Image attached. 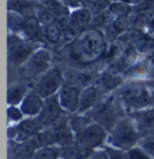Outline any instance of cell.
<instances>
[{
  "label": "cell",
  "instance_id": "ee69618b",
  "mask_svg": "<svg viewBox=\"0 0 154 159\" xmlns=\"http://www.w3.org/2000/svg\"><path fill=\"white\" fill-rule=\"evenodd\" d=\"M118 1H122V2H125V4H128V5H134V6H136V5H138L142 0H118Z\"/></svg>",
  "mask_w": 154,
  "mask_h": 159
},
{
  "label": "cell",
  "instance_id": "484cf974",
  "mask_svg": "<svg viewBox=\"0 0 154 159\" xmlns=\"http://www.w3.org/2000/svg\"><path fill=\"white\" fill-rule=\"evenodd\" d=\"M134 48L140 54H144L147 57L154 56V38L144 34L141 39L135 43Z\"/></svg>",
  "mask_w": 154,
  "mask_h": 159
},
{
  "label": "cell",
  "instance_id": "74e56055",
  "mask_svg": "<svg viewBox=\"0 0 154 159\" xmlns=\"http://www.w3.org/2000/svg\"><path fill=\"white\" fill-rule=\"evenodd\" d=\"M106 151L108 153V157L110 159H129L128 156V151H122V149H117L113 148L111 146H105Z\"/></svg>",
  "mask_w": 154,
  "mask_h": 159
},
{
  "label": "cell",
  "instance_id": "d6986e66",
  "mask_svg": "<svg viewBox=\"0 0 154 159\" xmlns=\"http://www.w3.org/2000/svg\"><path fill=\"white\" fill-rule=\"evenodd\" d=\"M58 151L60 159H88L93 153V149L87 148L77 142L64 147H58Z\"/></svg>",
  "mask_w": 154,
  "mask_h": 159
},
{
  "label": "cell",
  "instance_id": "4fadbf2b",
  "mask_svg": "<svg viewBox=\"0 0 154 159\" xmlns=\"http://www.w3.org/2000/svg\"><path fill=\"white\" fill-rule=\"evenodd\" d=\"M51 128L53 129V133H54L57 147H64V146L76 143V134L74 133V130L69 123V115H65Z\"/></svg>",
  "mask_w": 154,
  "mask_h": 159
},
{
  "label": "cell",
  "instance_id": "ab89813d",
  "mask_svg": "<svg viewBox=\"0 0 154 159\" xmlns=\"http://www.w3.org/2000/svg\"><path fill=\"white\" fill-rule=\"evenodd\" d=\"M88 159H110V157H108V153H107L106 148L104 147V148L93 151V153L89 156Z\"/></svg>",
  "mask_w": 154,
  "mask_h": 159
},
{
  "label": "cell",
  "instance_id": "52a82bcc",
  "mask_svg": "<svg viewBox=\"0 0 154 159\" xmlns=\"http://www.w3.org/2000/svg\"><path fill=\"white\" fill-rule=\"evenodd\" d=\"M64 84L63 70L59 68H51L46 74L40 76L31 89H34L42 99L57 95Z\"/></svg>",
  "mask_w": 154,
  "mask_h": 159
},
{
  "label": "cell",
  "instance_id": "f546056e",
  "mask_svg": "<svg viewBox=\"0 0 154 159\" xmlns=\"http://www.w3.org/2000/svg\"><path fill=\"white\" fill-rule=\"evenodd\" d=\"M135 15H143V16H152L154 15V0H142L138 5L133 7Z\"/></svg>",
  "mask_w": 154,
  "mask_h": 159
},
{
  "label": "cell",
  "instance_id": "8fae6325",
  "mask_svg": "<svg viewBox=\"0 0 154 159\" xmlns=\"http://www.w3.org/2000/svg\"><path fill=\"white\" fill-rule=\"evenodd\" d=\"M65 115L66 113L61 109V105L59 102V98L57 94V95H53V97L45 99L42 110L38 113V118L40 123L43 125V128H48V127H52L53 124H56L58 120L63 118Z\"/></svg>",
  "mask_w": 154,
  "mask_h": 159
},
{
  "label": "cell",
  "instance_id": "d590c367",
  "mask_svg": "<svg viewBox=\"0 0 154 159\" xmlns=\"http://www.w3.org/2000/svg\"><path fill=\"white\" fill-rule=\"evenodd\" d=\"M36 17H38L41 27H49V25L56 24V15L49 10L41 11Z\"/></svg>",
  "mask_w": 154,
  "mask_h": 159
},
{
  "label": "cell",
  "instance_id": "f1b7e54d",
  "mask_svg": "<svg viewBox=\"0 0 154 159\" xmlns=\"http://www.w3.org/2000/svg\"><path fill=\"white\" fill-rule=\"evenodd\" d=\"M113 20H115V18L112 17V15H111L108 11H105V12L99 13V15H96V16L93 17V20H92L90 27L104 30Z\"/></svg>",
  "mask_w": 154,
  "mask_h": 159
},
{
  "label": "cell",
  "instance_id": "5b68a950",
  "mask_svg": "<svg viewBox=\"0 0 154 159\" xmlns=\"http://www.w3.org/2000/svg\"><path fill=\"white\" fill-rule=\"evenodd\" d=\"M52 58H53L52 52L48 48L38 47L30 56V58L22 66H19V72L25 79H38L51 69Z\"/></svg>",
  "mask_w": 154,
  "mask_h": 159
},
{
  "label": "cell",
  "instance_id": "30bf717a",
  "mask_svg": "<svg viewBox=\"0 0 154 159\" xmlns=\"http://www.w3.org/2000/svg\"><path fill=\"white\" fill-rule=\"evenodd\" d=\"M82 89L83 88L64 83L63 87L59 90V93H58L59 102L61 105V109L64 110V112L69 116L75 115L78 112L79 104H81Z\"/></svg>",
  "mask_w": 154,
  "mask_h": 159
},
{
  "label": "cell",
  "instance_id": "f35d334b",
  "mask_svg": "<svg viewBox=\"0 0 154 159\" xmlns=\"http://www.w3.org/2000/svg\"><path fill=\"white\" fill-rule=\"evenodd\" d=\"M69 22H70V15L67 12H63V13L56 15V25L63 33L65 31L66 27L69 25Z\"/></svg>",
  "mask_w": 154,
  "mask_h": 159
},
{
  "label": "cell",
  "instance_id": "277c9868",
  "mask_svg": "<svg viewBox=\"0 0 154 159\" xmlns=\"http://www.w3.org/2000/svg\"><path fill=\"white\" fill-rule=\"evenodd\" d=\"M87 115L97 124L102 125L108 133L117 124V122L123 118L126 113L119 98L116 93L107 94L94 109H92Z\"/></svg>",
  "mask_w": 154,
  "mask_h": 159
},
{
  "label": "cell",
  "instance_id": "e575fe53",
  "mask_svg": "<svg viewBox=\"0 0 154 159\" xmlns=\"http://www.w3.org/2000/svg\"><path fill=\"white\" fill-rule=\"evenodd\" d=\"M110 5H111V0H94L93 4L88 9L90 10L93 17H94L96 15L102 13V12L108 10V6Z\"/></svg>",
  "mask_w": 154,
  "mask_h": 159
},
{
  "label": "cell",
  "instance_id": "ffe728a7",
  "mask_svg": "<svg viewBox=\"0 0 154 159\" xmlns=\"http://www.w3.org/2000/svg\"><path fill=\"white\" fill-rule=\"evenodd\" d=\"M29 93L27 84L24 83H12L9 86L7 89V104L9 106H19L25 95Z\"/></svg>",
  "mask_w": 154,
  "mask_h": 159
},
{
  "label": "cell",
  "instance_id": "3957f363",
  "mask_svg": "<svg viewBox=\"0 0 154 159\" xmlns=\"http://www.w3.org/2000/svg\"><path fill=\"white\" fill-rule=\"evenodd\" d=\"M141 138L142 133L138 129L135 119L130 115H125L108 133L107 146L122 151H129L138 145Z\"/></svg>",
  "mask_w": 154,
  "mask_h": 159
},
{
  "label": "cell",
  "instance_id": "7c38bea8",
  "mask_svg": "<svg viewBox=\"0 0 154 159\" xmlns=\"http://www.w3.org/2000/svg\"><path fill=\"white\" fill-rule=\"evenodd\" d=\"M107 94L101 87H99L95 82L84 87L82 89L81 94V104H79V110L77 113H87L92 109H94L96 105L105 98Z\"/></svg>",
  "mask_w": 154,
  "mask_h": 159
},
{
  "label": "cell",
  "instance_id": "ba28073f",
  "mask_svg": "<svg viewBox=\"0 0 154 159\" xmlns=\"http://www.w3.org/2000/svg\"><path fill=\"white\" fill-rule=\"evenodd\" d=\"M108 131L95 122L90 123L87 128L76 134V142L89 149L104 148L107 145Z\"/></svg>",
  "mask_w": 154,
  "mask_h": 159
},
{
  "label": "cell",
  "instance_id": "d6a6232c",
  "mask_svg": "<svg viewBox=\"0 0 154 159\" xmlns=\"http://www.w3.org/2000/svg\"><path fill=\"white\" fill-rule=\"evenodd\" d=\"M144 152L154 159V134H144L140 140L138 145Z\"/></svg>",
  "mask_w": 154,
  "mask_h": 159
},
{
  "label": "cell",
  "instance_id": "8992f818",
  "mask_svg": "<svg viewBox=\"0 0 154 159\" xmlns=\"http://www.w3.org/2000/svg\"><path fill=\"white\" fill-rule=\"evenodd\" d=\"M38 48L36 41L20 39L16 34L9 35V61L15 66H22Z\"/></svg>",
  "mask_w": 154,
  "mask_h": 159
},
{
  "label": "cell",
  "instance_id": "e0dca14e",
  "mask_svg": "<svg viewBox=\"0 0 154 159\" xmlns=\"http://www.w3.org/2000/svg\"><path fill=\"white\" fill-rule=\"evenodd\" d=\"M124 76L123 74H115L111 71H105L99 77H96L95 83L101 87L106 93H113L116 89L118 90L124 84Z\"/></svg>",
  "mask_w": 154,
  "mask_h": 159
},
{
  "label": "cell",
  "instance_id": "2e32d148",
  "mask_svg": "<svg viewBox=\"0 0 154 159\" xmlns=\"http://www.w3.org/2000/svg\"><path fill=\"white\" fill-rule=\"evenodd\" d=\"M45 99H42L34 89H30L25 98L20 102L19 107L25 117H38L43 106Z\"/></svg>",
  "mask_w": 154,
  "mask_h": 159
},
{
  "label": "cell",
  "instance_id": "7bdbcfd3",
  "mask_svg": "<svg viewBox=\"0 0 154 159\" xmlns=\"http://www.w3.org/2000/svg\"><path fill=\"white\" fill-rule=\"evenodd\" d=\"M148 31L149 33H154V15L151 16V18H149V22H148Z\"/></svg>",
  "mask_w": 154,
  "mask_h": 159
},
{
  "label": "cell",
  "instance_id": "603a6c76",
  "mask_svg": "<svg viewBox=\"0 0 154 159\" xmlns=\"http://www.w3.org/2000/svg\"><path fill=\"white\" fill-rule=\"evenodd\" d=\"M71 20H74L76 23H78L83 29H86L88 27H90L92 20H93V15L89 9L87 7H78L75 9L70 13Z\"/></svg>",
  "mask_w": 154,
  "mask_h": 159
},
{
  "label": "cell",
  "instance_id": "83f0119b",
  "mask_svg": "<svg viewBox=\"0 0 154 159\" xmlns=\"http://www.w3.org/2000/svg\"><path fill=\"white\" fill-rule=\"evenodd\" d=\"M108 12L112 15L113 18L118 17H124V16H130V13L133 12V9L130 5L122 2V1H116L111 2V5L108 6Z\"/></svg>",
  "mask_w": 154,
  "mask_h": 159
},
{
  "label": "cell",
  "instance_id": "7dc6e473",
  "mask_svg": "<svg viewBox=\"0 0 154 159\" xmlns=\"http://www.w3.org/2000/svg\"><path fill=\"white\" fill-rule=\"evenodd\" d=\"M59 159H60V158H59Z\"/></svg>",
  "mask_w": 154,
  "mask_h": 159
},
{
  "label": "cell",
  "instance_id": "bcb514c9",
  "mask_svg": "<svg viewBox=\"0 0 154 159\" xmlns=\"http://www.w3.org/2000/svg\"><path fill=\"white\" fill-rule=\"evenodd\" d=\"M147 84H148V86L154 90V79H151L149 81H147Z\"/></svg>",
  "mask_w": 154,
  "mask_h": 159
},
{
  "label": "cell",
  "instance_id": "ac0fdd59",
  "mask_svg": "<svg viewBox=\"0 0 154 159\" xmlns=\"http://www.w3.org/2000/svg\"><path fill=\"white\" fill-rule=\"evenodd\" d=\"M128 115H130L135 119L142 135L154 131V107L135 111V112L128 113Z\"/></svg>",
  "mask_w": 154,
  "mask_h": 159
},
{
  "label": "cell",
  "instance_id": "44dd1931",
  "mask_svg": "<svg viewBox=\"0 0 154 159\" xmlns=\"http://www.w3.org/2000/svg\"><path fill=\"white\" fill-rule=\"evenodd\" d=\"M42 34V27L38 22V17L31 15L25 17V23L23 28V35L29 41H35L36 38H40Z\"/></svg>",
  "mask_w": 154,
  "mask_h": 159
},
{
  "label": "cell",
  "instance_id": "8d00e7d4",
  "mask_svg": "<svg viewBox=\"0 0 154 159\" xmlns=\"http://www.w3.org/2000/svg\"><path fill=\"white\" fill-rule=\"evenodd\" d=\"M129 159H153L151 156H148L140 146H135L128 151Z\"/></svg>",
  "mask_w": 154,
  "mask_h": 159
},
{
  "label": "cell",
  "instance_id": "4dcf8cb0",
  "mask_svg": "<svg viewBox=\"0 0 154 159\" xmlns=\"http://www.w3.org/2000/svg\"><path fill=\"white\" fill-rule=\"evenodd\" d=\"M34 159H59V151L57 146L38 148L35 152Z\"/></svg>",
  "mask_w": 154,
  "mask_h": 159
},
{
  "label": "cell",
  "instance_id": "1f68e13d",
  "mask_svg": "<svg viewBox=\"0 0 154 159\" xmlns=\"http://www.w3.org/2000/svg\"><path fill=\"white\" fill-rule=\"evenodd\" d=\"M9 11H16L25 17V12L31 10V4L28 0H9Z\"/></svg>",
  "mask_w": 154,
  "mask_h": 159
},
{
  "label": "cell",
  "instance_id": "d4e9b609",
  "mask_svg": "<svg viewBox=\"0 0 154 159\" xmlns=\"http://www.w3.org/2000/svg\"><path fill=\"white\" fill-rule=\"evenodd\" d=\"M24 23H25V17L16 11H9L7 12V24H9V29L11 30L12 34H18L23 33L24 28Z\"/></svg>",
  "mask_w": 154,
  "mask_h": 159
},
{
  "label": "cell",
  "instance_id": "6da1fadb",
  "mask_svg": "<svg viewBox=\"0 0 154 159\" xmlns=\"http://www.w3.org/2000/svg\"><path fill=\"white\" fill-rule=\"evenodd\" d=\"M108 41L104 31L88 27L76 39L66 45V54L76 64L90 65L104 58Z\"/></svg>",
  "mask_w": 154,
  "mask_h": 159
},
{
  "label": "cell",
  "instance_id": "7402d4cb",
  "mask_svg": "<svg viewBox=\"0 0 154 159\" xmlns=\"http://www.w3.org/2000/svg\"><path fill=\"white\" fill-rule=\"evenodd\" d=\"M34 146L36 148H43V147H51V146H56V138H54V133L51 127L43 128L40 130L38 134L30 140Z\"/></svg>",
  "mask_w": 154,
  "mask_h": 159
},
{
  "label": "cell",
  "instance_id": "b9f144b4",
  "mask_svg": "<svg viewBox=\"0 0 154 159\" xmlns=\"http://www.w3.org/2000/svg\"><path fill=\"white\" fill-rule=\"evenodd\" d=\"M61 1L69 7H75V9H78L82 5V0H61Z\"/></svg>",
  "mask_w": 154,
  "mask_h": 159
},
{
  "label": "cell",
  "instance_id": "5bb4252c",
  "mask_svg": "<svg viewBox=\"0 0 154 159\" xmlns=\"http://www.w3.org/2000/svg\"><path fill=\"white\" fill-rule=\"evenodd\" d=\"M63 76H64V83L76 86L79 88H84L87 86L92 84L93 80L95 79V75L92 71L75 69V68L63 70Z\"/></svg>",
  "mask_w": 154,
  "mask_h": 159
},
{
  "label": "cell",
  "instance_id": "7a4b0ae2",
  "mask_svg": "<svg viewBox=\"0 0 154 159\" xmlns=\"http://www.w3.org/2000/svg\"><path fill=\"white\" fill-rule=\"evenodd\" d=\"M116 94L126 113L154 107V90L147 82L124 83Z\"/></svg>",
  "mask_w": 154,
  "mask_h": 159
},
{
  "label": "cell",
  "instance_id": "9a60e30c",
  "mask_svg": "<svg viewBox=\"0 0 154 159\" xmlns=\"http://www.w3.org/2000/svg\"><path fill=\"white\" fill-rule=\"evenodd\" d=\"M36 151L31 141H7V159H34Z\"/></svg>",
  "mask_w": 154,
  "mask_h": 159
},
{
  "label": "cell",
  "instance_id": "9c48e42d",
  "mask_svg": "<svg viewBox=\"0 0 154 159\" xmlns=\"http://www.w3.org/2000/svg\"><path fill=\"white\" fill-rule=\"evenodd\" d=\"M42 129L43 125L40 123L38 117H25L22 122L7 127V141H30Z\"/></svg>",
  "mask_w": 154,
  "mask_h": 159
},
{
  "label": "cell",
  "instance_id": "4316f807",
  "mask_svg": "<svg viewBox=\"0 0 154 159\" xmlns=\"http://www.w3.org/2000/svg\"><path fill=\"white\" fill-rule=\"evenodd\" d=\"M41 38H43L45 41H47L52 45L59 43L63 38V31L58 28L56 24L49 25V27H42V34Z\"/></svg>",
  "mask_w": 154,
  "mask_h": 159
},
{
  "label": "cell",
  "instance_id": "836d02e7",
  "mask_svg": "<svg viewBox=\"0 0 154 159\" xmlns=\"http://www.w3.org/2000/svg\"><path fill=\"white\" fill-rule=\"evenodd\" d=\"M25 118L24 113L19 106H9L7 107V119H9V125L17 124Z\"/></svg>",
  "mask_w": 154,
  "mask_h": 159
},
{
  "label": "cell",
  "instance_id": "cb8c5ba5",
  "mask_svg": "<svg viewBox=\"0 0 154 159\" xmlns=\"http://www.w3.org/2000/svg\"><path fill=\"white\" fill-rule=\"evenodd\" d=\"M69 123L75 134H78L79 131L87 128L90 123H93V119L90 118L87 113H75L69 116Z\"/></svg>",
  "mask_w": 154,
  "mask_h": 159
},
{
  "label": "cell",
  "instance_id": "60d3db41",
  "mask_svg": "<svg viewBox=\"0 0 154 159\" xmlns=\"http://www.w3.org/2000/svg\"><path fill=\"white\" fill-rule=\"evenodd\" d=\"M146 66H147L148 75L151 76V79H154V56L147 58V60H146Z\"/></svg>",
  "mask_w": 154,
  "mask_h": 159
},
{
  "label": "cell",
  "instance_id": "f6af8a7d",
  "mask_svg": "<svg viewBox=\"0 0 154 159\" xmlns=\"http://www.w3.org/2000/svg\"><path fill=\"white\" fill-rule=\"evenodd\" d=\"M93 1H94V0H82V5H83V7H87V9H88V7L93 4Z\"/></svg>",
  "mask_w": 154,
  "mask_h": 159
}]
</instances>
